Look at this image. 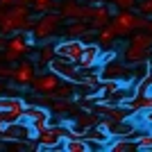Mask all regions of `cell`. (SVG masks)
<instances>
[{
  "label": "cell",
  "instance_id": "30bf717a",
  "mask_svg": "<svg viewBox=\"0 0 152 152\" xmlns=\"http://www.w3.org/2000/svg\"><path fill=\"white\" fill-rule=\"evenodd\" d=\"M100 55H102V45L89 41V43H84V52H82V57H80L77 64L82 68H98L100 66Z\"/></svg>",
  "mask_w": 152,
  "mask_h": 152
},
{
  "label": "cell",
  "instance_id": "4fadbf2b",
  "mask_svg": "<svg viewBox=\"0 0 152 152\" xmlns=\"http://www.w3.org/2000/svg\"><path fill=\"white\" fill-rule=\"evenodd\" d=\"M89 30H91L89 20H84V18H68V20H66V25L61 27V34L66 39H82Z\"/></svg>",
  "mask_w": 152,
  "mask_h": 152
},
{
  "label": "cell",
  "instance_id": "ba28073f",
  "mask_svg": "<svg viewBox=\"0 0 152 152\" xmlns=\"http://www.w3.org/2000/svg\"><path fill=\"white\" fill-rule=\"evenodd\" d=\"M59 84H61V77L57 73H52V70H45V73H37V77L30 84V89L39 95H45V93H50V91H55Z\"/></svg>",
  "mask_w": 152,
  "mask_h": 152
},
{
  "label": "cell",
  "instance_id": "e0dca14e",
  "mask_svg": "<svg viewBox=\"0 0 152 152\" xmlns=\"http://www.w3.org/2000/svg\"><path fill=\"white\" fill-rule=\"evenodd\" d=\"M107 150L109 152H136V150H139V145H136V141H134V139L116 136V139H109Z\"/></svg>",
  "mask_w": 152,
  "mask_h": 152
},
{
  "label": "cell",
  "instance_id": "3957f363",
  "mask_svg": "<svg viewBox=\"0 0 152 152\" xmlns=\"http://www.w3.org/2000/svg\"><path fill=\"white\" fill-rule=\"evenodd\" d=\"M48 70L57 73L61 80L73 82V84H80V82H82V75H84V68L77 61H70V59L59 57V55H57V57H52V61L48 64Z\"/></svg>",
  "mask_w": 152,
  "mask_h": 152
},
{
  "label": "cell",
  "instance_id": "7a4b0ae2",
  "mask_svg": "<svg viewBox=\"0 0 152 152\" xmlns=\"http://www.w3.org/2000/svg\"><path fill=\"white\" fill-rule=\"evenodd\" d=\"M66 18L61 16V12H48V14H41L32 27V37L37 39V41H50L55 34L64 27Z\"/></svg>",
  "mask_w": 152,
  "mask_h": 152
},
{
  "label": "cell",
  "instance_id": "cb8c5ba5",
  "mask_svg": "<svg viewBox=\"0 0 152 152\" xmlns=\"http://www.w3.org/2000/svg\"><path fill=\"white\" fill-rule=\"evenodd\" d=\"M52 57H57V48H55V43H41L39 55H37V64H39V66H48V64L52 61Z\"/></svg>",
  "mask_w": 152,
  "mask_h": 152
},
{
  "label": "cell",
  "instance_id": "d6a6232c",
  "mask_svg": "<svg viewBox=\"0 0 152 152\" xmlns=\"http://www.w3.org/2000/svg\"><path fill=\"white\" fill-rule=\"evenodd\" d=\"M9 86H12V80H2V77H0V95H7Z\"/></svg>",
  "mask_w": 152,
  "mask_h": 152
},
{
  "label": "cell",
  "instance_id": "83f0119b",
  "mask_svg": "<svg viewBox=\"0 0 152 152\" xmlns=\"http://www.w3.org/2000/svg\"><path fill=\"white\" fill-rule=\"evenodd\" d=\"M12 73H14V64H7L0 57V77L2 80H12Z\"/></svg>",
  "mask_w": 152,
  "mask_h": 152
},
{
  "label": "cell",
  "instance_id": "52a82bcc",
  "mask_svg": "<svg viewBox=\"0 0 152 152\" xmlns=\"http://www.w3.org/2000/svg\"><path fill=\"white\" fill-rule=\"evenodd\" d=\"M111 25L116 27L118 37H132L136 32V14L132 9H121L118 14H114Z\"/></svg>",
  "mask_w": 152,
  "mask_h": 152
},
{
  "label": "cell",
  "instance_id": "e575fe53",
  "mask_svg": "<svg viewBox=\"0 0 152 152\" xmlns=\"http://www.w3.org/2000/svg\"><path fill=\"white\" fill-rule=\"evenodd\" d=\"M12 5H16V0H0V7H2V9H9Z\"/></svg>",
  "mask_w": 152,
  "mask_h": 152
},
{
  "label": "cell",
  "instance_id": "8d00e7d4",
  "mask_svg": "<svg viewBox=\"0 0 152 152\" xmlns=\"http://www.w3.org/2000/svg\"><path fill=\"white\" fill-rule=\"evenodd\" d=\"M148 32H152V16H148V25H145Z\"/></svg>",
  "mask_w": 152,
  "mask_h": 152
},
{
  "label": "cell",
  "instance_id": "44dd1931",
  "mask_svg": "<svg viewBox=\"0 0 152 152\" xmlns=\"http://www.w3.org/2000/svg\"><path fill=\"white\" fill-rule=\"evenodd\" d=\"M59 12H61V16L66 20L68 18H82V2L80 0H64Z\"/></svg>",
  "mask_w": 152,
  "mask_h": 152
},
{
  "label": "cell",
  "instance_id": "9a60e30c",
  "mask_svg": "<svg viewBox=\"0 0 152 152\" xmlns=\"http://www.w3.org/2000/svg\"><path fill=\"white\" fill-rule=\"evenodd\" d=\"M111 18H114V16H111V9L107 7V2H100V5H95V14H93V18L89 20V27L98 32L104 25H109Z\"/></svg>",
  "mask_w": 152,
  "mask_h": 152
},
{
  "label": "cell",
  "instance_id": "603a6c76",
  "mask_svg": "<svg viewBox=\"0 0 152 152\" xmlns=\"http://www.w3.org/2000/svg\"><path fill=\"white\" fill-rule=\"evenodd\" d=\"M61 148L66 152H89L91 150V143L86 139H70V136H66L61 143Z\"/></svg>",
  "mask_w": 152,
  "mask_h": 152
},
{
  "label": "cell",
  "instance_id": "2e32d148",
  "mask_svg": "<svg viewBox=\"0 0 152 152\" xmlns=\"http://www.w3.org/2000/svg\"><path fill=\"white\" fill-rule=\"evenodd\" d=\"M84 139L91 143V148H107V143H109L111 136H109V132L104 129V127L95 125V127H89V129H86Z\"/></svg>",
  "mask_w": 152,
  "mask_h": 152
},
{
  "label": "cell",
  "instance_id": "f35d334b",
  "mask_svg": "<svg viewBox=\"0 0 152 152\" xmlns=\"http://www.w3.org/2000/svg\"><path fill=\"white\" fill-rule=\"evenodd\" d=\"M2 12H5V9H2V7H0V14H2Z\"/></svg>",
  "mask_w": 152,
  "mask_h": 152
},
{
  "label": "cell",
  "instance_id": "277c9868",
  "mask_svg": "<svg viewBox=\"0 0 152 152\" xmlns=\"http://www.w3.org/2000/svg\"><path fill=\"white\" fill-rule=\"evenodd\" d=\"M100 80H118V82L132 84L134 82V66L127 64L125 59L123 61L114 59L109 64H102L100 66Z\"/></svg>",
  "mask_w": 152,
  "mask_h": 152
},
{
  "label": "cell",
  "instance_id": "7402d4cb",
  "mask_svg": "<svg viewBox=\"0 0 152 152\" xmlns=\"http://www.w3.org/2000/svg\"><path fill=\"white\" fill-rule=\"evenodd\" d=\"M27 102L23 98H16V95H0V109H14V111H20L25 114Z\"/></svg>",
  "mask_w": 152,
  "mask_h": 152
},
{
  "label": "cell",
  "instance_id": "ac0fdd59",
  "mask_svg": "<svg viewBox=\"0 0 152 152\" xmlns=\"http://www.w3.org/2000/svg\"><path fill=\"white\" fill-rule=\"evenodd\" d=\"M75 86L77 84H73V82H66V80H61V84H59L55 91H50V93H45V95H41L43 100H57V98H75Z\"/></svg>",
  "mask_w": 152,
  "mask_h": 152
},
{
  "label": "cell",
  "instance_id": "ffe728a7",
  "mask_svg": "<svg viewBox=\"0 0 152 152\" xmlns=\"http://www.w3.org/2000/svg\"><path fill=\"white\" fill-rule=\"evenodd\" d=\"M61 2L64 0H34L32 2V12L41 16V14H48V12H59L61 9Z\"/></svg>",
  "mask_w": 152,
  "mask_h": 152
},
{
  "label": "cell",
  "instance_id": "d6986e66",
  "mask_svg": "<svg viewBox=\"0 0 152 152\" xmlns=\"http://www.w3.org/2000/svg\"><path fill=\"white\" fill-rule=\"evenodd\" d=\"M50 116H52L50 107H41V104H27V107H25V114H23V118H25V121H30V123H34V121L50 118Z\"/></svg>",
  "mask_w": 152,
  "mask_h": 152
},
{
  "label": "cell",
  "instance_id": "4316f807",
  "mask_svg": "<svg viewBox=\"0 0 152 152\" xmlns=\"http://www.w3.org/2000/svg\"><path fill=\"white\" fill-rule=\"evenodd\" d=\"M5 150H7V152H23V150H30V139H25V141H7V143H5Z\"/></svg>",
  "mask_w": 152,
  "mask_h": 152
},
{
  "label": "cell",
  "instance_id": "5bb4252c",
  "mask_svg": "<svg viewBox=\"0 0 152 152\" xmlns=\"http://www.w3.org/2000/svg\"><path fill=\"white\" fill-rule=\"evenodd\" d=\"M100 111H95V107L91 109H80L75 116H73V123L80 127H84V129H89V127H95V125H100Z\"/></svg>",
  "mask_w": 152,
  "mask_h": 152
},
{
  "label": "cell",
  "instance_id": "7c38bea8",
  "mask_svg": "<svg viewBox=\"0 0 152 152\" xmlns=\"http://www.w3.org/2000/svg\"><path fill=\"white\" fill-rule=\"evenodd\" d=\"M50 111L55 116H75L80 111V104L75 102V98H57V100H50Z\"/></svg>",
  "mask_w": 152,
  "mask_h": 152
},
{
  "label": "cell",
  "instance_id": "8992f818",
  "mask_svg": "<svg viewBox=\"0 0 152 152\" xmlns=\"http://www.w3.org/2000/svg\"><path fill=\"white\" fill-rule=\"evenodd\" d=\"M37 77V68H34V64L30 59H20L18 64H14V73H12V84L14 86H20V89H25L30 86L32 80Z\"/></svg>",
  "mask_w": 152,
  "mask_h": 152
},
{
  "label": "cell",
  "instance_id": "f1b7e54d",
  "mask_svg": "<svg viewBox=\"0 0 152 152\" xmlns=\"http://www.w3.org/2000/svg\"><path fill=\"white\" fill-rule=\"evenodd\" d=\"M32 125V129H34V136H39L41 132H45L48 127H50V118H43V121H34V123H30Z\"/></svg>",
  "mask_w": 152,
  "mask_h": 152
},
{
  "label": "cell",
  "instance_id": "d4e9b609",
  "mask_svg": "<svg viewBox=\"0 0 152 152\" xmlns=\"http://www.w3.org/2000/svg\"><path fill=\"white\" fill-rule=\"evenodd\" d=\"M98 43L100 45H109V43H114L116 39H118V32H116V27L109 23V25H104L102 30H98Z\"/></svg>",
  "mask_w": 152,
  "mask_h": 152
},
{
  "label": "cell",
  "instance_id": "9c48e42d",
  "mask_svg": "<svg viewBox=\"0 0 152 152\" xmlns=\"http://www.w3.org/2000/svg\"><path fill=\"white\" fill-rule=\"evenodd\" d=\"M55 48H57L59 57H66L70 61H80V57H82V52H84V41L82 39H66L64 37L61 41L55 43Z\"/></svg>",
  "mask_w": 152,
  "mask_h": 152
},
{
  "label": "cell",
  "instance_id": "8fae6325",
  "mask_svg": "<svg viewBox=\"0 0 152 152\" xmlns=\"http://www.w3.org/2000/svg\"><path fill=\"white\" fill-rule=\"evenodd\" d=\"M125 107L132 111V116L145 114V111H150V109H152V93H150V91H148V93H134L132 98L127 100Z\"/></svg>",
  "mask_w": 152,
  "mask_h": 152
},
{
  "label": "cell",
  "instance_id": "f546056e",
  "mask_svg": "<svg viewBox=\"0 0 152 152\" xmlns=\"http://www.w3.org/2000/svg\"><path fill=\"white\" fill-rule=\"evenodd\" d=\"M139 14L152 16V0H139Z\"/></svg>",
  "mask_w": 152,
  "mask_h": 152
},
{
  "label": "cell",
  "instance_id": "1f68e13d",
  "mask_svg": "<svg viewBox=\"0 0 152 152\" xmlns=\"http://www.w3.org/2000/svg\"><path fill=\"white\" fill-rule=\"evenodd\" d=\"M136 2H139V0H114V5L121 7V9H132Z\"/></svg>",
  "mask_w": 152,
  "mask_h": 152
},
{
  "label": "cell",
  "instance_id": "484cf974",
  "mask_svg": "<svg viewBox=\"0 0 152 152\" xmlns=\"http://www.w3.org/2000/svg\"><path fill=\"white\" fill-rule=\"evenodd\" d=\"M14 32H16V25H14L9 12L5 9V12L0 14V34H2V37H12Z\"/></svg>",
  "mask_w": 152,
  "mask_h": 152
},
{
  "label": "cell",
  "instance_id": "836d02e7",
  "mask_svg": "<svg viewBox=\"0 0 152 152\" xmlns=\"http://www.w3.org/2000/svg\"><path fill=\"white\" fill-rule=\"evenodd\" d=\"M143 125H145L148 129H152V109L143 114Z\"/></svg>",
  "mask_w": 152,
  "mask_h": 152
},
{
  "label": "cell",
  "instance_id": "6da1fadb",
  "mask_svg": "<svg viewBox=\"0 0 152 152\" xmlns=\"http://www.w3.org/2000/svg\"><path fill=\"white\" fill-rule=\"evenodd\" d=\"M152 57V32L148 30H136L129 37V45L123 52V59L132 66H143Z\"/></svg>",
  "mask_w": 152,
  "mask_h": 152
},
{
  "label": "cell",
  "instance_id": "d590c367",
  "mask_svg": "<svg viewBox=\"0 0 152 152\" xmlns=\"http://www.w3.org/2000/svg\"><path fill=\"white\" fill-rule=\"evenodd\" d=\"M7 39H9V37H2V34H0V48H2V50L7 48Z\"/></svg>",
  "mask_w": 152,
  "mask_h": 152
},
{
  "label": "cell",
  "instance_id": "74e56055",
  "mask_svg": "<svg viewBox=\"0 0 152 152\" xmlns=\"http://www.w3.org/2000/svg\"><path fill=\"white\" fill-rule=\"evenodd\" d=\"M89 2H93V5H100V2H114V0H89Z\"/></svg>",
  "mask_w": 152,
  "mask_h": 152
},
{
  "label": "cell",
  "instance_id": "5b68a950",
  "mask_svg": "<svg viewBox=\"0 0 152 152\" xmlns=\"http://www.w3.org/2000/svg\"><path fill=\"white\" fill-rule=\"evenodd\" d=\"M25 139H37L30 121L23 118V121L9 123V125H0V141L2 143H7V141H25Z\"/></svg>",
  "mask_w": 152,
  "mask_h": 152
},
{
  "label": "cell",
  "instance_id": "4dcf8cb0",
  "mask_svg": "<svg viewBox=\"0 0 152 152\" xmlns=\"http://www.w3.org/2000/svg\"><path fill=\"white\" fill-rule=\"evenodd\" d=\"M114 59H118V52H114V50H109V52H102V55H100V66H102V64H109V61H114Z\"/></svg>",
  "mask_w": 152,
  "mask_h": 152
}]
</instances>
